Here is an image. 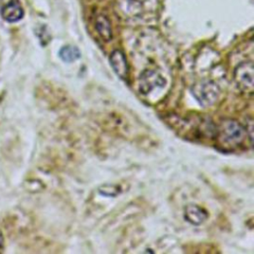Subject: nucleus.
<instances>
[{"mask_svg":"<svg viewBox=\"0 0 254 254\" xmlns=\"http://www.w3.org/2000/svg\"><path fill=\"white\" fill-rule=\"evenodd\" d=\"M60 58L65 62V63H71L76 61L77 59L80 58V52L76 47L73 46H64L63 47L60 52H59Z\"/></svg>","mask_w":254,"mask_h":254,"instance_id":"9","label":"nucleus"},{"mask_svg":"<svg viewBox=\"0 0 254 254\" xmlns=\"http://www.w3.org/2000/svg\"><path fill=\"white\" fill-rule=\"evenodd\" d=\"M1 17L9 23L20 21L24 16V10L19 0H0Z\"/></svg>","mask_w":254,"mask_h":254,"instance_id":"5","label":"nucleus"},{"mask_svg":"<svg viewBox=\"0 0 254 254\" xmlns=\"http://www.w3.org/2000/svg\"><path fill=\"white\" fill-rule=\"evenodd\" d=\"M246 133L247 132L240 123L231 119L222 121L219 127V137L221 142L229 146H237L240 144L244 140Z\"/></svg>","mask_w":254,"mask_h":254,"instance_id":"2","label":"nucleus"},{"mask_svg":"<svg viewBox=\"0 0 254 254\" xmlns=\"http://www.w3.org/2000/svg\"><path fill=\"white\" fill-rule=\"evenodd\" d=\"M233 76L240 90L245 93L252 94L254 79V68L252 62H244L239 64L234 69Z\"/></svg>","mask_w":254,"mask_h":254,"instance_id":"3","label":"nucleus"},{"mask_svg":"<svg viewBox=\"0 0 254 254\" xmlns=\"http://www.w3.org/2000/svg\"><path fill=\"white\" fill-rule=\"evenodd\" d=\"M184 211L185 218L193 225H199L207 218L206 210L196 204H188Z\"/></svg>","mask_w":254,"mask_h":254,"instance_id":"7","label":"nucleus"},{"mask_svg":"<svg viewBox=\"0 0 254 254\" xmlns=\"http://www.w3.org/2000/svg\"><path fill=\"white\" fill-rule=\"evenodd\" d=\"M166 85L165 77L157 70L147 69L139 77V91L147 95L156 88H163Z\"/></svg>","mask_w":254,"mask_h":254,"instance_id":"4","label":"nucleus"},{"mask_svg":"<svg viewBox=\"0 0 254 254\" xmlns=\"http://www.w3.org/2000/svg\"><path fill=\"white\" fill-rule=\"evenodd\" d=\"M3 246H4V237H3V234H2V232L0 231V251L2 250Z\"/></svg>","mask_w":254,"mask_h":254,"instance_id":"10","label":"nucleus"},{"mask_svg":"<svg viewBox=\"0 0 254 254\" xmlns=\"http://www.w3.org/2000/svg\"><path fill=\"white\" fill-rule=\"evenodd\" d=\"M191 93L200 105L208 107L217 101L220 95V88L213 80L202 79L192 85Z\"/></svg>","mask_w":254,"mask_h":254,"instance_id":"1","label":"nucleus"},{"mask_svg":"<svg viewBox=\"0 0 254 254\" xmlns=\"http://www.w3.org/2000/svg\"><path fill=\"white\" fill-rule=\"evenodd\" d=\"M109 62L117 76H119L121 79H126L128 75V64L125 55L121 51L115 50L111 53Z\"/></svg>","mask_w":254,"mask_h":254,"instance_id":"6","label":"nucleus"},{"mask_svg":"<svg viewBox=\"0 0 254 254\" xmlns=\"http://www.w3.org/2000/svg\"><path fill=\"white\" fill-rule=\"evenodd\" d=\"M95 29L99 36L104 41H110L112 38V31H111V25L109 20L104 15H99L96 18L95 21Z\"/></svg>","mask_w":254,"mask_h":254,"instance_id":"8","label":"nucleus"}]
</instances>
